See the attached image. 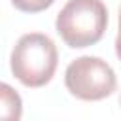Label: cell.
<instances>
[{"instance_id": "6da1fadb", "label": "cell", "mask_w": 121, "mask_h": 121, "mask_svg": "<svg viewBox=\"0 0 121 121\" xmlns=\"http://www.w3.org/2000/svg\"><path fill=\"white\" fill-rule=\"evenodd\" d=\"M59 64V51L55 42L42 32L23 34L11 49V74L25 87H43L55 76Z\"/></svg>"}, {"instance_id": "7a4b0ae2", "label": "cell", "mask_w": 121, "mask_h": 121, "mask_svg": "<svg viewBox=\"0 0 121 121\" xmlns=\"http://www.w3.org/2000/svg\"><path fill=\"white\" fill-rule=\"evenodd\" d=\"M108 26V9L102 0H68L59 11L55 28L72 49L95 45Z\"/></svg>"}, {"instance_id": "3957f363", "label": "cell", "mask_w": 121, "mask_h": 121, "mask_svg": "<svg viewBox=\"0 0 121 121\" xmlns=\"http://www.w3.org/2000/svg\"><path fill=\"white\" fill-rule=\"evenodd\" d=\"M64 85L72 96L95 102L110 96L117 89V78L113 68L104 59L83 55L66 66Z\"/></svg>"}, {"instance_id": "277c9868", "label": "cell", "mask_w": 121, "mask_h": 121, "mask_svg": "<svg viewBox=\"0 0 121 121\" xmlns=\"http://www.w3.org/2000/svg\"><path fill=\"white\" fill-rule=\"evenodd\" d=\"M23 115V100L19 93L0 81V121H17Z\"/></svg>"}, {"instance_id": "5b68a950", "label": "cell", "mask_w": 121, "mask_h": 121, "mask_svg": "<svg viewBox=\"0 0 121 121\" xmlns=\"http://www.w3.org/2000/svg\"><path fill=\"white\" fill-rule=\"evenodd\" d=\"M55 0H11V4L19 9V11H25V13H38V11H43L47 9Z\"/></svg>"}, {"instance_id": "8992f818", "label": "cell", "mask_w": 121, "mask_h": 121, "mask_svg": "<svg viewBox=\"0 0 121 121\" xmlns=\"http://www.w3.org/2000/svg\"><path fill=\"white\" fill-rule=\"evenodd\" d=\"M115 55L121 60V8H119V30H117V36H115Z\"/></svg>"}]
</instances>
